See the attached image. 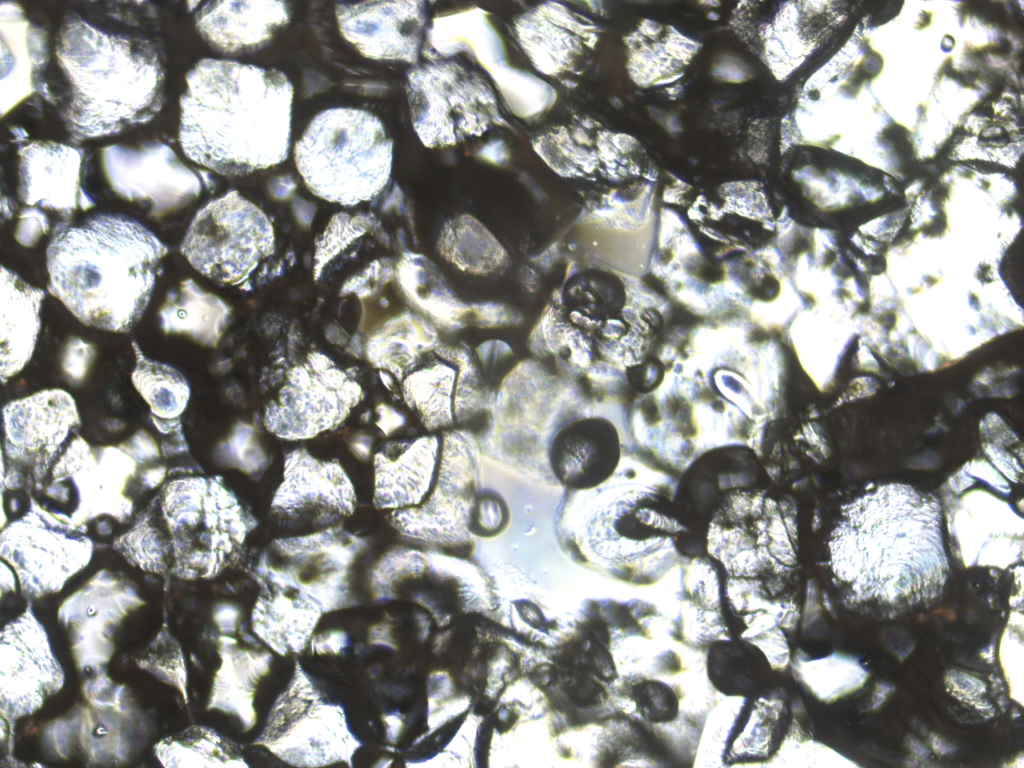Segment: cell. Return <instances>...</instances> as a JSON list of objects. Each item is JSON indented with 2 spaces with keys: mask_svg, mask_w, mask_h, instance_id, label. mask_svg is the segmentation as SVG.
I'll use <instances>...</instances> for the list:
<instances>
[{
  "mask_svg": "<svg viewBox=\"0 0 1024 768\" xmlns=\"http://www.w3.org/2000/svg\"><path fill=\"white\" fill-rule=\"evenodd\" d=\"M101 163L113 192L147 207L155 220L186 207L201 193L199 176L161 142L107 146Z\"/></svg>",
  "mask_w": 1024,
  "mask_h": 768,
  "instance_id": "obj_11",
  "label": "cell"
},
{
  "mask_svg": "<svg viewBox=\"0 0 1024 768\" xmlns=\"http://www.w3.org/2000/svg\"><path fill=\"white\" fill-rule=\"evenodd\" d=\"M132 347L136 365L131 380L135 389L149 405L153 417L176 420L189 401L188 381L176 368L148 359L135 340Z\"/></svg>",
  "mask_w": 1024,
  "mask_h": 768,
  "instance_id": "obj_26",
  "label": "cell"
},
{
  "mask_svg": "<svg viewBox=\"0 0 1024 768\" xmlns=\"http://www.w3.org/2000/svg\"><path fill=\"white\" fill-rule=\"evenodd\" d=\"M55 57L67 84L61 113L74 141L133 129L163 107L164 64L149 38L105 30L71 12L57 33Z\"/></svg>",
  "mask_w": 1024,
  "mask_h": 768,
  "instance_id": "obj_4",
  "label": "cell"
},
{
  "mask_svg": "<svg viewBox=\"0 0 1024 768\" xmlns=\"http://www.w3.org/2000/svg\"><path fill=\"white\" fill-rule=\"evenodd\" d=\"M229 315V307L193 279L172 288L159 310L160 326L166 334H185L206 346L217 345Z\"/></svg>",
  "mask_w": 1024,
  "mask_h": 768,
  "instance_id": "obj_24",
  "label": "cell"
},
{
  "mask_svg": "<svg viewBox=\"0 0 1024 768\" xmlns=\"http://www.w3.org/2000/svg\"><path fill=\"white\" fill-rule=\"evenodd\" d=\"M294 89L277 69L204 58L186 74L179 141L193 162L243 176L289 155Z\"/></svg>",
  "mask_w": 1024,
  "mask_h": 768,
  "instance_id": "obj_2",
  "label": "cell"
},
{
  "mask_svg": "<svg viewBox=\"0 0 1024 768\" xmlns=\"http://www.w3.org/2000/svg\"><path fill=\"white\" fill-rule=\"evenodd\" d=\"M168 252L149 228L125 215L59 222L46 251L48 290L84 325L127 333L144 315Z\"/></svg>",
  "mask_w": 1024,
  "mask_h": 768,
  "instance_id": "obj_3",
  "label": "cell"
},
{
  "mask_svg": "<svg viewBox=\"0 0 1024 768\" xmlns=\"http://www.w3.org/2000/svg\"><path fill=\"white\" fill-rule=\"evenodd\" d=\"M83 690L87 705L46 729L48 745L62 758L80 753L96 765H121L131 760L148 736L144 716L126 688L100 674Z\"/></svg>",
  "mask_w": 1024,
  "mask_h": 768,
  "instance_id": "obj_9",
  "label": "cell"
},
{
  "mask_svg": "<svg viewBox=\"0 0 1024 768\" xmlns=\"http://www.w3.org/2000/svg\"><path fill=\"white\" fill-rule=\"evenodd\" d=\"M18 196L22 203L58 212L68 221L94 202L81 187L82 149L52 141L19 145Z\"/></svg>",
  "mask_w": 1024,
  "mask_h": 768,
  "instance_id": "obj_18",
  "label": "cell"
},
{
  "mask_svg": "<svg viewBox=\"0 0 1024 768\" xmlns=\"http://www.w3.org/2000/svg\"><path fill=\"white\" fill-rule=\"evenodd\" d=\"M49 229V220L37 207L23 210L18 223L16 239L24 246H32Z\"/></svg>",
  "mask_w": 1024,
  "mask_h": 768,
  "instance_id": "obj_30",
  "label": "cell"
},
{
  "mask_svg": "<svg viewBox=\"0 0 1024 768\" xmlns=\"http://www.w3.org/2000/svg\"><path fill=\"white\" fill-rule=\"evenodd\" d=\"M155 755L165 767H210L231 761L228 744L217 733L194 725L156 743Z\"/></svg>",
  "mask_w": 1024,
  "mask_h": 768,
  "instance_id": "obj_27",
  "label": "cell"
},
{
  "mask_svg": "<svg viewBox=\"0 0 1024 768\" xmlns=\"http://www.w3.org/2000/svg\"><path fill=\"white\" fill-rule=\"evenodd\" d=\"M290 18L283 1H209L197 11L195 26L211 48L237 55L263 47Z\"/></svg>",
  "mask_w": 1024,
  "mask_h": 768,
  "instance_id": "obj_21",
  "label": "cell"
},
{
  "mask_svg": "<svg viewBox=\"0 0 1024 768\" xmlns=\"http://www.w3.org/2000/svg\"><path fill=\"white\" fill-rule=\"evenodd\" d=\"M341 35L364 57L417 65L426 23L423 1L337 3Z\"/></svg>",
  "mask_w": 1024,
  "mask_h": 768,
  "instance_id": "obj_15",
  "label": "cell"
},
{
  "mask_svg": "<svg viewBox=\"0 0 1024 768\" xmlns=\"http://www.w3.org/2000/svg\"><path fill=\"white\" fill-rule=\"evenodd\" d=\"M143 604L132 584L107 570L99 571L62 603L58 619L69 633L80 670H97L109 662L116 630Z\"/></svg>",
  "mask_w": 1024,
  "mask_h": 768,
  "instance_id": "obj_13",
  "label": "cell"
},
{
  "mask_svg": "<svg viewBox=\"0 0 1024 768\" xmlns=\"http://www.w3.org/2000/svg\"><path fill=\"white\" fill-rule=\"evenodd\" d=\"M965 326H967V327L971 328L970 326H968V325H966V324H965ZM971 329H972V328H971ZM973 330H974V329H973ZM976 332H977V331H976ZM978 333H979V332H978ZM982 334H984V333H982ZM985 335H987V334H985ZM987 336H988V337H989V338L991 339V337H990L989 335H987Z\"/></svg>",
  "mask_w": 1024,
  "mask_h": 768,
  "instance_id": "obj_32",
  "label": "cell"
},
{
  "mask_svg": "<svg viewBox=\"0 0 1024 768\" xmlns=\"http://www.w3.org/2000/svg\"><path fill=\"white\" fill-rule=\"evenodd\" d=\"M405 91L413 129L425 147L454 146L507 125L487 80L454 61L415 65Z\"/></svg>",
  "mask_w": 1024,
  "mask_h": 768,
  "instance_id": "obj_7",
  "label": "cell"
},
{
  "mask_svg": "<svg viewBox=\"0 0 1024 768\" xmlns=\"http://www.w3.org/2000/svg\"><path fill=\"white\" fill-rule=\"evenodd\" d=\"M619 448L613 426L600 418L565 424L553 437L548 451L555 478L574 490L594 488L613 472Z\"/></svg>",
  "mask_w": 1024,
  "mask_h": 768,
  "instance_id": "obj_20",
  "label": "cell"
},
{
  "mask_svg": "<svg viewBox=\"0 0 1024 768\" xmlns=\"http://www.w3.org/2000/svg\"><path fill=\"white\" fill-rule=\"evenodd\" d=\"M70 520L57 518L37 503L1 534V556L15 571L28 601L59 592L84 569L93 543Z\"/></svg>",
  "mask_w": 1024,
  "mask_h": 768,
  "instance_id": "obj_10",
  "label": "cell"
},
{
  "mask_svg": "<svg viewBox=\"0 0 1024 768\" xmlns=\"http://www.w3.org/2000/svg\"><path fill=\"white\" fill-rule=\"evenodd\" d=\"M660 30L661 26L652 21L647 20L641 25V32L647 36L656 35L660 32Z\"/></svg>",
  "mask_w": 1024,
  "mask_h": 768,
  "instance_id": "obj_31",
  "label": "cell"
},
{
  "mask_svg": "<svg viewBox=\"0 0 1024 768\" xmlns=\"http://www.w3.org/2000/svg\"><path fill=\"white\" fill-rule=\"evenodd\" d=\"M137 665L154 675L160 681L177 688L188 703L187 668L183 651L178 641L170 634L166 624L151 641L143 654L136 659Z\"/></svg>",
  "mask_w": 1024,
  "mask_h": 768,
  "instance_id": "obj_28",
  "label": "cell"
},
{
  "mask_svg": "<svg viewBox=\"0 0 1024 768\" xmlns=\"http://www.w3.org/2000/svg\"><path fill=\"white\" fill-rule=\"evenodd\" d=\"M65 673L31 602L0 639V712L7 722L31 715L58 693Z\"/></svg>",
  "mask_w": 1024,
  "mask_h": 768,
  "instance_id": "obj_12",
  "label": "cell"
},
{
  "mask_svg": "<svg viewBox=\"0 0 1024 768\" xmlns=\"http://www.w3.org/2000/svg\"><path fill=\"white\" fill-rule=\"evenodd\" d=\"M0 31V112L4 117L35 92L51 96L43 78L49 47L47 32L33 24L15 2H1Z\"/></svg>",
  "mask_w": 1024,
  "mask_h": 768,
  "instance_id": "obj_19",
  "label": "cell"
},
{
  "mask_svg": "<svg viewBox=\"0 0 1024 768\" xmlns=\"http://www.w3.org/2000/svg\"><path fill=\"white\" fill-rule=\"evenodd\" d=\"M159 539L168 573L181 579L217 574L245 533L240 507L219 483L186 477L166 483L141 517Z\"/></svg>",
  "mask_w": 1024,
  "mask_h": 768,
  "instance_id": "obj_6",
  "label": "cell"
},
{
  "mask_svg": "<svg viewBox=\"0 0 1024 768\" xmlns=\"http://www.w3.org/2000/svg\"><path fill=\"white\" fill-rule=\"evenodd\" d=\"M45 291L1 266V378L3 383L30 361L41 329Z\"/></svg>",
  "mask_w": 1024,
  "mask_h": 768,
  "instance_id": "obj_23",
  "label": "cell"
},
{
  "mask_svg": "<svg viewBox=\"0 0 1024 768\" xmlns=\"http://www.w3.org/2000/svg\"><path fill=\"white\" fill-rule=\"evenodd\" d=\"M938 500L885 484L847 504L831 533V569L848 599L904 609L935 598L948 575Z\"/></svg>",
  "mask_w": 1024,
  "mask_h": 768,
  "instance_id": "obj_1",
  "label": "cell"
},
{
  "mask_svg": "<svg viewBox=\"0 0 1024 768\" xmlns=\"http://www.w3.org/2000/svg\"><path fill=\"white\" fill-rule=\"evenodd\" d=\"M438 441L432 436L394 443L375 457V502L379 507L417 505L436 474Z\"/></svg>",
  "mask_w": 1024,
  "mask_h": 768,
  "instance_id": "obj_22",
  "label": "cell"
},
{
  "mask_svg": "<svg viewBox=\"0 0 1024 768\" xmlns=\"http://www.w3.org/2000/svg\"><path fill=\"white\" fill-rule=\"evenodd\" d=\"M294 160L314 195L351 207L373 199L388 183L393 142L375 115L331 108L311 120L295 144Z\"/></svg>",
  "mask_w": 1024,
  "mask_h": 768,
  "instance_id": "obj_5",
  "label": "cell"
},
{
  "mask_svg": "<svg viewBox=\"0 0 1024 768\" xmlns=\"http://www.w3.org/2000/svg\"><path fill=\"white\" fill-rule=\"evenodd\" d=\"M291 372L279 403L265 416L267 427L289 439L312 437L338 425L359 401L360 387L318 358Z\"/></svg>",
  "mask_w": 1024,
  "mask_h": 768,
  "instance_id": "obj_14",
  "label": "cell"
},
{
  "mask_svg": "<svg viewBox=\"0 0 1024 768\" xmlns=\"http://www.w3.org/2000/svg\"><path fill=\"white\" fill-rule=\"evenodd\" d=\"M94 355L95 350L91 344L77 337L71 338L63 353L62 367L65 374L73 381L81 380L85 376Z\"/></svg>",
  "mask_w": 1024,
  "mask_h": 768,
  "instance_id": "obj_29",
  "label": "cell"
},
{
  "mask_svg": "<svg viewBox=\"0 0 1024 768\" xmlns=\"http://www.w3.org/2000/svg\"><path fill=\"white\" fill-rule=\"evenodd\" d=\"M514 30L533 67L551 77L578 72L599 36L590 19L559 2L524 12L515 19Z\"/></svg>",
  "mask_w": 1024,
  "mask_h": 768,
  "instance_id": "obj_16",
  "label": "cell"
},
{
  "mask_svg": "<svg viewBox=\"0 0 1024 768\" xmlns=\"http://www.w3.org/2000/svg\"><path fill=\"white\" fill-rule=\"evenodd\" d=\"M3 421L7 457L30 461L36 478H42L80 418L69 393L49 389L6 404Z\"/></svg>",
  "mask_w": 1024,
  "mask_h": 768,
  "instance_id": "obj_17",
  "label": "cell"
},
{
  "mask_svg": "<svg viewBox=\"0 0 1024 768\" xmlns=\"http://www.w3.org/2000/svg\"><path fill=\"white\" fill-rule=\"evenodd\" d=\"M274 250L269 218L235 190L203 206L180 244L182 255L194 269L230 285L244 282Z\"/></svg>",
  "mask_w": 1024,
  "mask_h": 768,
  "instance_id": "obj_8",
  "label": "cell"
},
{
  "mask_svg": "<svg viewBox=\"0 0 1024 768\" xmlns=\"http://www.w3.org/2000/svg\"><path fill=\"white\" fill-rule=\"evenodd\" d=\"M592 121L554 126L535 137L532 147L545 164L561 177L583 178L598 168ZM597 136V135H596Z\"/></svg>",
  "mask_w": 1024,
  "mask_h": 768,
  "instance_id": "obj_25",
  "label": "cell"
}]
</instances>
